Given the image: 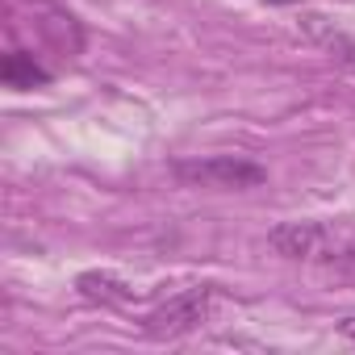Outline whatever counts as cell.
<instances>
[{
	"instance_id": "cell-1",
	"label": "cell",
	"mask_w": 355,
	"mask_h": 355,
	"mask_svg": "<svg viewBox=\"0 0 355 355\" xmlns=\"http://www.w3.org/2000/svg\"><path fill=\"white\" fill-rule=\"evenodd\" d=\"M175 180L189 189H214V193H247L268 180V171L239 155H209V159H180L171 167Z\"/></svg>"
},
{
	"instance_id": "cell-2",
	"label": "cell",
	"mask_w": 355,
	"mask_h": 355,
	"mask_svg": "<svg viewBox=\"0 0 355 355\" xmlns=\"http://www.w3.org/2000/svg\"><path fill=\"white\" fill-rule=\"evenodd\" d=\"M214 305H218V288H214V284L184 288V293H175L171 301H163V305L146 318V334H150V338L189 334V330H197L201 322L214 318Z\"/></svg>"
},
{
	"instance_id": "cell-3",
	"label": "cell",
	"mask_w": 355,
	"mask_h": 355,
	"mask_svg": "<svg viewBox=\"0 0 355 355\" xmlns=\"http://www.w3.org/2000/svg\"><path fill=\"white\" fill-rule=\"evenodd\" d=\"M330 243V230L322 222H280L268 234V247L284 259H318Z\"/></svg>"
},
{
	"instance_id": "cell-4",
	"label": "cell",
	"mask_w": 355,
	"mask_h": 355,
	"mask_svg": "<svg viewBox=\"0 0 355 355\" xmlns=\"http://www.w3.org/2000/svg\"><path fill=\"white\" fill-rule=\"evenodd\" d=\"M301 26H305V34H309V38H313V42H318V46H322V51L347 71V76H355V38H351V34L334 30L326 17H313V13L301 17Z\"/></svg>"
},
{
	"instance_id": "cell-5",
	"label": "cell",
	"mask_w": 355,
	"mask_h": 355,
	"mask_svg": "<svg viewBox=\"0 0 355 355\" xmlns=\"http://www.w3.org/2000/svg\"><path fill=\"white\" fill-rule=\"evenodd\" d=\"M0 80H5V88L26 92V88H42V84H51V71L38 67L34 55H26V51H9L5 63H0Z\"/></svg>"
},
{
	"instance_id": "cell-6",
	"label": "cell",
	"mask_w": 355,
	"mask_h": 355,
	"mask_svg": "<svg viewBox=\"0 0 355 355\" xmlns=\"http://www.w3.org/2000/svg\"><path fill=\"white\" fill-rule=\"evenodd\" d=\"M76 288H80L88 301H101V305H125V301H130L125 280H117L113 272H84V276L76 280Z\"/></svg>"
},
{
	"instance_id": "cell-7",
	"label": "cell",
	"mask_w": 355,
	"mask_h": 355,
	"mask_svg": "<svg viewBox=\"0 0 355 355\" xmlns=\"http://www.w3.org/2000/svg\"><path fill=\"white\" fill-rule=\"evenodd\" d=\"M330 263H334V268H343V272H351V276H355V247H343V251H338V255H330Z\"/></svg>"
},
{
	"instance_id": "cell-8",
	"label": "cell",
	"mask_w": 355,
	"mask_h": 355,
	"mask_svg": "<svg viewBox=\"0 0 355 355\" xmlns=\"http://www.w3.org/2000/svg\"><path fill=\"white\" fill-rule=\"evenodd\" d=\"M338 330H343V334H347V338H355V318H347V322H343V326H338Z\"/></svg>"
}]
</instances>
